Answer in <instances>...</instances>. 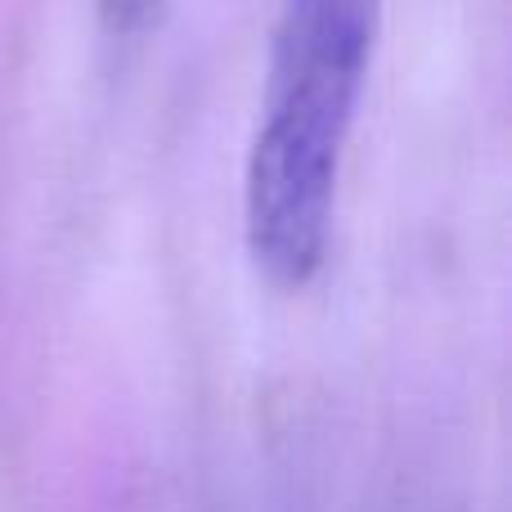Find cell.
Wrapping results in <instances>:
<instances>
[{"label": "cell", "instance_id": "1", "mask_svg": "<svg viewBox=\"0 0 512 512\" xmlns=\"http://www.w3.org/2000/svg\"><path fill=\"white\" fill-rule=\"evenodd\" d=\"M382 0H283L261 126L243 180L256 270L301 292L324 270L346 140L373 63Z\"/></svg>", "mask_w": 512, "mask_h": 512}, {"label": "cell", "instance_id": "2", "mask_svg": "<svg viewBox=\"0 0 512 512\" xmlns=\"http://www.w3.org/2000/svg\"><path fill=\"white\" fill-rule=\"evenodd\" d=\"M95 9H99V23H104L108 41L135 45L162 23L167 0H95Z\"/></svg>", "mask_w": 512, "mask_h": 512}]
</instances>
